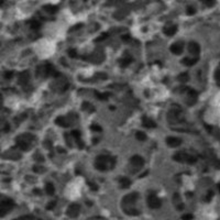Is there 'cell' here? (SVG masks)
<instances>
[{
    "instance_id": "6da1fadb",
    "label": "cell",
    "mask_w": 220,
    "mask_h": 220,
    "mask_svg": "<svg viewBox=\"0 0 220 220\" xmlns=\"http://www.w3.org/2000/svg\"><path fill=\"white\" fill-rule=\"evenodd\" d=\"M148 205L150 208L153 209L160 208L161 207V200L154 194H150L148 197Z\"/></svg>"
},
{
    "instance_id": "7a4b0ae2",
    "label": "cell",
    "mask_w": 220,
    "mask_h": 220,
    "mask_svg": "<svg viewBox=\"0 0 220 220\" xmlns=\"http://www.w3.org/2000/svg\"><path fill=\"white\" fill-rule=\"evenodd\" d=\"M13 206H14L13 200H11V199H5V200H2V201H1V216L3 217L6 212L9 211Z\"/></svg>"
},
{
    "instance_id": "3957f363",
    "label": "cell",
    "mask_w": 220,
    "mask_h": 220,
    "mask_svg": "<svg viewBox=\"0 0 220 220\" xmlns=\"http://www.w3.org/2000/svg\"><path fill=\"white\" fill-rule=\"evenodd\" d=\"M79 210H80L79 205H77V204H72L71 206L68 207V209H67V216L71 217V218H75V217H77L78 214H79Z\"/></svg>"
},
{
    "instance_id": "277c9868",
    "label": "cell",
    "mask_w": 220,
    "mask_h": 220,
    "mask_svg": "<svg viewBox=\"0 0 220 220\" xmlns=\"http://www.w3.org/2000/svg\"><path fill=\"white\" fill-rule=\"evenodd\" d=\"M166 143H167L170 146H172V148H176V146L181 145L182 140L181 139H178V138H175V137H170L166 139Z\"/></svg>"
},
{
    "instance_id": "5b68a950",
    "label": "cell",
    "mask_w": 220,
    "mask_h": 220,
    "mask_svg": "<svg viewBox=\"0 0 220 220\" xmlns=\"http://www.w3.org/2000/svg\"><path fill=\"white\" fill-rule=\"evenodd\" d=\"M130 162H131L134 166H137V167H141V166L144 164V160H143L141 156H139V155L132 156L131 160H130Z\"/></svg>"
},
{
    "instance_id": "8992f818",
    "label": "cell",
    "mask_w": 220,
    "mask_h": 220,
    "mask_svg": "<svg viewBox=\"0 0 220 220\" xmlns=\"http://www.w3.org/2000/svg\"><path fill=\"white\" fill-rule=\"evenodd\" d=\"M188 51L192 53V54L198 55L199 52H200V47L196 42H190L189 45H188Z\"/></svg>"
},
{
    "instance_id": "52a82bcc",
    "label": "cell",
    "mask_w": 220,
    "mask_h": 220,
    "mask_svg": "<svg viewBox=\"0 0 220 220\" xmlns=\"http://www.w3.org/2000/svg\"><path fill=\"white\" fill-rule=\"evenodd\" d=\"M170 52H172V53L179 55V54H182V52H183V46H182L179 43H175V44H173V45L170 46Z\"/></svg>"
},
{
    "instance_id": "ba28073f",
    "label": "cell",
    "mask_w": 220,
    "mask_h": 220,
    "mask_svg": "<svg viewBox=\"0 0 220 220\" xmlns=\"http://www.w3.org/2000/svg\"><path fill=\"white\" fill-rule=\"evenodd\" d=\"M177 31V27L176 25H170V27H165L163 29V32L166 34V35H168V36H172V35H174Z\"/></svg>"
},
{
    "instance_id": "9c48e42d",
    "label": "cell",
    "mask_w": 220,
    "mask_h": 220,
    "mask_svg": "<svg viewBox=\"0 0 220 220\" xmlns=\"http://www.w3.org/2000/svg\"><path fill=\"white\" fill-rule=\"evenodd\" d=\"M188 156H189V155H187V154L184 153V152H178L177 154L174 155V160H175V161H178V162H187Z\"/></svg>"
},
{
    "instance_id": "30bf717a",
    "label": "cell",
    "mask_w": 220,
    "mask_h": 220,
    "mask_svg": "<svg viewBox=\"0 0 220 220\" xmlns=\"http://www.w3.org/2000/svg\"><path fill=\"white\" fill-rule=\"evenodd\" d=\"M138 198V194L137 192H132L130 195H126V197L122 199V201L124 204H129V203H133L135 199Z\"/></svg>"
},
{
    "instance_id": "8fae6325",
    "label": "cell",
    "mask_w": 220,
    "mask_h": 220,
    "mask_svg": "<svg viewBox=\"0 0 220 220\" xmlns=\"http://www.w3.org/2000/svg\"><path fill=\"white\" fill-rule=\"evenodd\" d=\"M143 126H146V128H155V126H156V123H155L153 120L146 118V117H143Z\"/></svg>"
},
{
    "instance_id": "7c38bea8",
    "label": "cell",
    "mask_w": 220,
    "mask_h": 220,
    "mask_svg": "<svg viewBox=\"0 0 220 220\" xmlns=\"http://www.w3.org/2000/svg\"><path fill=\"white\" fill-rule=\"evenodd\" d=\"M16 146L19 148H21L22 151H28L29 144L27 143V141H21L20 139H16Z\"/></svg>"
},
{
    "instance_id": "4fadbf2b",
    "label": "cell",
    "mask_w": 220,
    "mask_h": 220,
    "mask_svg": "<svg viewBox=\"0 0 220 220\" xmlns=\"http://www.w3.org/2000/svg\"><path fill=\"white\" fill-rule=\"evenodd\" d=\"M29 80V73L28 72H23V73H20L19 75V82L21 84H25Z\"/></svg>"
},
{
    "instance_id": "5bb4252c",
    "label": "cell",
    "mask_w": 220,
    "mask_h": 220,
    "mask_svg": "<svg viewBox=\"0 0 220 220\" xmlns=\"http://www.w3.org/2000/svg\"><path fill=\"white\" fill-rule=\"evenodd\" d=\"M130 185H131V181H130L129 178L123 177V178L120 179V186L122 187V188H129Z\"/></svg>"
},
{
    "instance_id": "9a60e30c",
    "label": "cell",
    "mask_w": 220,
    "mask_h": 220,
    "mask_svg": "<svg viewBox=\"0 0 220 220\" xmlns=\"http://www.w3.org/2000/svg\"><path fill=\"white\" fill-rule=\"evenodd\" d=\"M183 64H185L187 66H192L194 64H196V62H197V58H188V57H185V58H183Z\"/></svg>"
},
{
    "instance_id": "2e32d148",
    "label": "cell",
    "mask_w": 220,
    "mask_h": 220,
    "mask_svg": "<svg viewBox=\"0 0 220 220\" xmlns=\"http://www.w3.org/2000/svg\"><path fill=\"white\" fill-rule=\"evenodd\" d=\"M44 9L45 11H47L50 13H55L56 11H57V7L56 6H51V5H47L44 7Z\"/></svg>"
},
{
    "instance_id": "e0dca14e",
    "label": "cell",
    "mask_w": 220,
    "mask_h": 220,
    "mask_svg": "<svg viewBox=\"0 0 220 220\" xmlns=\"http://www.w3.org/2000/svg\"><path fill=\"white\" fill-rule=\"evenodd\" d=\"M45 190H46V192H47L49 195H53V194H54V192H55V188H54V186H53V184H51V183L46 184Z\"/></svg>"
},
{
    "instance_id": "ac0fdd59",
    "label": "cell",
    "mask_w": 220,
    "mask_h": 220,
    "mask_svg": "<svg viewBox=\"0 0 220 220\" xmlns=\"http://www.w3.org/2000/svg\"><path fill=\"white\" fill-rule=\"evenodd\" d=\"M55 122H56V124H57V126H68V124H66V123H65V121H64V118H62V117H58V118L55 120Z\"/></svg>"
},
{
    "instance_id": "d6986e66",
    "label": "cell",
    "mask_w": 220,
    "mask_h": 220,
    "mask_svg": "<svg viewBox=\"0 0 220 220\" xmlns=\"http://www.w3.org/2000/svg\"><path fill=\"white\" fill-rule=\"evenodd\" d=\"M178 80L182 82H185L188 80V74L187 73H182L181 75H178Z\"/></svg>"
},
{
    "instance_id": "ffe728a7",
    "label": "cell",
    "mask_w": 220,
    "mask_h": 220,
    "mask_svg": "<svg viewBox=\"0 0 220 220\" xmlns=\"http://www.w3.org/2000/svg\"><path fill=\"white\" fill-rule=\"evenodd\" d=\"M95 95H96L100 100H106V99L108 98V96H109V94H100L99 91H95Z\"/></svg>"
},
{
    "instance_id": "44dd1931",
    "label": "cell",
    "mask_w": 220,
    "mask_h": 220,
    "mask_svg": "<svg viewBox=\"0 0 220 220\" xmlns=\"http://www.w3.org/2000/svg\"><path fill=\"white\" fill-rule=\"evenodd\" d=\"M135 137H137V139L139 141H145V140H146V135H145L143 132H137Z\"/></svg>"
},
{
    "instance_id": "7402d4cb",
    "label": "cell",
    "mask_w": 220,
    "mask_h": 220,
    "mask_svg": "<svg viewBox=\"0 0 220 220\" xmlns=\"http://www.w3.org/2000/svg\"><path fill=\"white\" fill-rule=\"evenodd\" d=\"M126 214H130V216H138V214H140V212L138 211L137 209H126Z\"/></svg>"
},
{
    "instance_id": "603a6c76",
    "label": "cell",
    "mask_w": 220,
    "mask_h": 220,
    "mask_svg": "<svg viewBox=\"0 0 220 220\" xmlns=\"http://www.w3.org/2000/svg\"><path fill=\"white\" fill-rule=\"evenodd\" d=\"M131 58H123V60H121V66H123V67H126L128 66L130 63H131Z\"/></svg>"
},
{
    "instance_id": "cb8c5ba5",
    "label": "cell",
    "mask_w": 220,
    "mask_h": 220,
    "mask_svg": "<svg viewBox=\"0 0 220 220\" xmlns=\"http://www.w3.org/2000/svg\"><path fill=\"white\" fill-rule=\"evenodd\" d=\"M68 56H71L72 58H74V57H76V56H77V52H76V50H74V49L68 50Z\"/></svg>"
},
{
    "instance_id": "d4e9b609",
    "label": "cell",
    "mask_w": 220,
    "mask_h": 220,
    "mask_svg": "<svg viewBox=\"0 0 220 220\" xmlns=\"http://www.w3.org/2000/svg\"><path fill=\"white\" fill-rule=\"evenodd\" d=\"M186 11H187V14H189V16H192V14L196 13V10H195L194 7H188Z\"/></svg>"
},
{
    "instance_id": "484cf974",
    "label": "cell",
    "mask_w": 220,
    "mask_h": 220,
    "mask_svg": "<svg viewBox=\"0 0 220 220\" xmlns=\"http://www.w3.org/2000/svg\"><path fill=\"white\" fill-rule=\"evenodd\" d=\"M90 129L93 130V131H96V132H100L102 129H101V126H98V124H93V126H90Z\"/></svg>"
},
{
    "instance_id": "4316f807",
    "label": "cell",
    "mask_w": 220,
    "mask_h": 220,
    "mask_svg": "<svg viewBox=\"0 0 220 220\" xmlns=\"http://www.w3.org/2000/svg\"><path fill=\"white\" fill-rule=\"evenodd\" d=\"M72 135L75 138L76 140H78L79 138H80V132L79 131H77V130H74V131L72 132Z\"/></svg>"
},
{
    "instance_id": "83f0119b",
    "label": "cell",
    "mask_w": 220,
    "mask_h": 220,
    "mask_svg": "<svg viewBox=\"0 0 220 220\" xmlns=\"http://www.w3.org/2000/svg\"><path fill=\"white\" fill-rule=\"evenodd\" d=\"M30 24H31V28H32V29H38V28H40V23H38V21H31Z\"/></svg>"
},
{
    "instance_id": "f1b7e54d",
    "label": "cell",
    "mask_w": 220,
    "mask_h": 220,
    "mask_svg": "<svg viewBox=\"0 0 220 220\" xmlns=\"http://www.w3.org/2000/svg\"><path fill=\"white\" fill-rule=\"evenodd\" d=\"M32 216H23V217H20V218H18V219H14V220H33Z\"/></svg>"
},
{
    "instance_id": "f546056e",
    "label": "cell",
    "mask_w": 220,
    "mask_h": 220,
    "mask_svg": "<svg viewBox=\"0 0 220 220\" xmlns=\"http://www.w3.org/2000/svg\"><path fill=\"white\" fill-rule=\"evenodd\" d=\"M182 219L183 220H192V214H185L183 217H182Z\"/></svg>"
},
{
    "instance_id": "4dcf8cb0",
    "label": "cell",
    "mask_w": 220,
    "mask_h": 220,
    "mask_svg": "<svg viewBox=\"0 0 220 220\" xmlns=\"http://www.w3.org/2000/svg\"><path fill=\"white\" fill-rule=\"evenodd\" d=\"M108 38V33H102V34H101V36H100V38H97L96 41L99 42V41H102V40H104V38Z\"/></svg>"
},
{
    "instance_id": "1f68e13d",
    "label": "cell",
    "mask_w": 220,
    "mask_h": 220,
    "mask_svg": "<svg viewBox=\"0 0 220 220\" xmlns=\"http://www.w3.org/2000/svg\"><path fill=\"white\" fill-rule=\"evenodd\" d=\"M13 76V72H7L5 74V77H6V79H10L11 77Z\"/></svg>"
},
{
    "instance_id": "d6a6232c",
    "label": "cell",
    "mask_w": 220,
    "mask_h": 220,
    "mask_svg": "<svg viewBox=\"0 0 220 220\" xmlns=\"http://www.w3.org/2000/svg\"><path fill=\"white\" fill-rule=\"evenodd\" d=\"M55 205H56V204H55V201H51V203L47 205V207H46V208H47V209H53L55 207Z\"/></svg>"
},
{
    "instance_id": "836d02e7",
    "label": "cell",
    "mask_w": 220,
    "mask_h": 220,
    "mask_svg": "<svg viewBox=\"0 0 220 220\" xmlns=\"http://www.w3.org/2000/svg\"><path fill=\"white\" fill-rule=\"evenodd\" d=\"M214 77H216V79H217V80H220V67L217 69V72H216V75H214Z\"/></svg>"
},
{
    "instance_id": "e575fe53",
    "label": "cell",
    "mask_w": 220,
    "mask_h": 220,
    "mask_svg": "<svg viewBox=\"0 0 220 220\" xmlns=\"http://www.w3.org/2000/svg\"><path fill=\"white\" fill-rule=\"evenodd\" d=\"M88 185H89V187H90L93 190H97V189H98V187L95 186V184H93V183H88Z\"/></svg>"
},
{
    "instance_id": "d590c367",
    "label": "cell",
    "mask_w": 220,
    "mask_h": 220,
    "mask_svg": "<svg viewBox=\"0 0 220 220\" xmlns=\"http://www.w3.org/2000/svg\"><path fill=\"white\" fill-rule=\"evenodd\" d=\"M129 38V35L126 34V35H124V36H122V40H128Z\"/></svg>"
},
{
    "instance_id": "8d00e7d4",
    "label": "cell",
    "mask_w": 220,
    "mask_h": 220,
    "mask_svg": "<svg viewBox=\"0 0 220 220\" xmlns=\"http://www.w3.org/2000/svg\"><path fill=\"white\" fill-rule=\"evenodd\" d=\"M9 129H10V128H9V126H6V128H5V131H8Z\"/></svg>"
},
{
    "instance_id": "74e56055",
    "label": "cell",
    "mask_w": 220,
    "mask_h": 220,
    "mask_svg": "<svg viewBox=\"0 0 220 220\" xmlns=\"http://www.w3.org/2000/svg\"><path fill=\"white\" fill-rule=\"evenodd\" d=\"M218 188H219V192H220V184L218 185Z\"/></svg>"
}]
</instances>
